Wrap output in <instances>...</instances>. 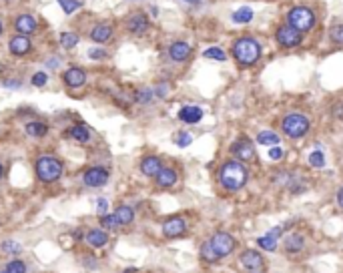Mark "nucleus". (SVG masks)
Instances as JSON below:
<instances>
[{"label":"nucleus","instance_id":"obj_32","mask_svg":"<svg viewBox=\"0 0 343 273\" xmlns=\"http://www.w3.org/2000/svg\"><path fill=\"white\" fill-rule=\"evenodd\" d=\"M100 225L107 229H118L120 227V223H118V219H116V215H111V213H105V215H100Z\"/></svg>","mask_w":343,"mask_h":273},{"label":"nucleus","instance_id":"obj_52","mask_svg":"<svg viewBox=\"0 0 343 273\" xmlns=\"http://www.w3.org/2000/svg\"><path fill=\"white\" fill-rule=\"evenodd\" d=\"M249 273H265V269H257V271H249Z\"/></svg>","mask_w":343,"mask_h":273},{"label":"nucleus","instance_id":"obj_8","mask_svg":"<svg viewBox=\"0 0 343 273\" xmlns=\"http://www.w3.org/2000/svg\"><path fill=\"white\" fill-rule=\"evenodd\" d=\"M83 183L91 189H98L105 187L109 183V171L105 167H91L85 175H83Z\"/></svg>","mask_w":343,"mask_h":273},{"label":"nucleus","instance_id":"obj_14","mask_svg":"<svg viewBox=\"0 0 343 273\" xmlns=\"http://www.w3.org/2000/svg\"><path fill=\"white\" fill-rule=\"evenodd\" d=\"M63 79H65V85H67L69 89H80V87H85V83H87V72L78 67H70L69 70L65 72Z\"/></svg>","mask_w":343,"mask_h":273},{"label":"nucleus","instance_id":"obj_7","mask_svg":"<svg viewBox=\"0 0 343 273\" xmlns=\"http://www.w3.org/2000/svg\"><path fill=\"white\" fill-rule=\"evenodd\" d=\"M275 38H277L279 46H283V48H295V46L301 45V38H303V36H301V32L295 30L293 26L285 24V26H279V28H277Z\"/></svg>","mask_w":343,"mask_h":273},{"label":"nucleus","instance_id":"obj_47","mask_svg":"<svg viewBox=\"0 0 343 273\" xmlns=\"http://www.w3.org/2000/svg\"><path fill=\"white\" fill-rule=\"evenodd\" d=\"M337 205H339V209L343 211V187H339V191H337Z\"/></svg>","mask_w":343,"mask_h":273},{"label":"nucleus","instance_id":"obj_42","mask_svg":"<svg viewBox=\"0 0 343 273\" xmlns=\"http://www.w3.org/2000/svg\"><path fill=\"white\" fill-rule=\"evenodd\" d=\"M2 87H4V89H21V81L6 79V81H2Z\"/></svg>","mask_w":343,"mask_h":273},{"label":"nucleus","instance_id":"obj_45","mask_svg":"<svg viewBox=\"0 0 343 273\" xmlns=\"http://www.w3.org/2000/svg\"><path fill=\"white\" fill-rule=\"evenodd\" d=\"M46 67L58 68V67H60V61H58V59H48V61H46Z\"/></svg>","mask_w":343,"mask_h":273},{"label":"nucleus","instance_id":"obj_22","mask_svg":"<svg viewBox=\"0 0 343 273\" xmlns=\"http://www.w3.org/2000/svg\"><path fill=\"white\" fill-rule=\"evenodd\" d=\"M111 36H113V26L111 24H96V26H92L91 38L94 43H107V41H111Z\"/></svg>","mask_w":343,"mask_h":273},{"label":"nucleus","instance_id":"obj_3","mask_svg":"<svg viewBox=\"0 0 343 273\" xmlns=\"http://www.w3.org/2000/svg\"><path fill=\"white\" fill-rule=\"evenodd\" d=\"M233 56H235V61L241 67H251L261 56V46L251 36H243V38L235 41V45H233Z\"/></svg>","mask_w":343,"mask_h":273},{"label":"nucleus","instance_id":"obj_38","mask_svg":"<svg viewBox=\"0 0 343 273\" xmlns=\"http://www.w3.org/2000/svg\"><path fill=\"white\" fill-rule=\"evenodd\" d=\"M34 87H45L46 83H48V74H46L45 70H38V72H34L32 74V81H30Z\"/></svg>","mask_w":343,"mask_h":273},{"label":"nucleus","instance_id":"obj_11","mask_svg":"<svg viewBox=\"0 0 343 273\" xmlns=\"http://www.w3.org/2000/svg\"><path fill=\"white\" fill-rule=\"evenodd\" d=\"M231 151H233V155L239 161H251L253 157H255V147H253V143L249 139H239V141H235L233 147H231Z\"/></svg>","mask_w":343,"mask_h":273},{"label":"nucleus","instance_id":"obj_35","mask_svg":"<svg viewBox=\"0 0 343 273\" xmlns=\"http://www.w3.org/2000/svg\"><path fill=\"white\" fill-rule=\"evenodd\" d=\"M309 165L315 167V169H321V167L325 165V155L321 153L319 149H315V151L309 155Z\"/></svg>","mask_w":343,"mask_h":273},{"label":"nucleus","instance_id":"obj_31","mask_svg":"<svg viewBox=\"0 0 343 273\" xmlns=\"http://www.w3.org/2000/svg\"><path fill=\"white\" fill-rule=\"evenodd\" d=\"M329 38H331L333 45L343 46V23L333 24V26L329 28Z\"/></svg>","mask_w":343,"mask_h":273},{"label":"nucleus","instance_id":"obj_46","mask_svg":"<svg viewBox=\"0 0 343 273\" xmlns=\"http://www.w3.org/2000/svg\"><path fill=\"white\" fill-rule=\"evenodd\" d=\"M155 94H157L159 99H163V96L167 94V87H165V85H160V87H157V91H155Z\"/></svg>","mask_w":343,"mask_h":273},{"label":"nucleus","instance_id":"obj_13","mask_svg":"<svg viewBox=\"0 0 343 273\" xmlns=\"http://www.w3.org/2000/svg\"><path fill=\"white\" fill-rule=\"evenodd\" d=\"M14 28H16V32L28 36V34H34V32H36L38 21H36V16H32V14H18L16 21H14Z\"/></svg>","mask_w":343,"mask_h":273},{"label":"nucleus","instance_id":"obj_24","mask_svg":"<svg viewBox=\"0 0 343 273\" xmlns=\"http://www.w3.org/2000/svg\"><path fill=\"white\" fill-rule=\"evenodd\" d=\"M69 135L72 136L76 143H89V141H91V131H89L87 125H74V127H70Z\"/></svg>","mask_w":343,"mask_h":273},{"label":"nucleus","instance_id":"obj_54","mask_svg":"<svg viewBox=\"0 0 343 273\" xmlns=\"http://www.w3.org/2000/svg\"><path fill=\"white\" fill-rule=\"evenodd\" d=\"M2 2H8V0H2Z\"/></svg>","mask_w":343,"mask_h":273},{"label":"nucleus","instance_id":"obj_9","mask_svg":"<svg viewBox=\"0 0 343 273\" xmlns=\"http://www.w3.org/2000/svg\"><path fill=\"white\" fill-rule=\"evenodd\" d=\"M239 259H241V265L249 271H257V269H265V263H263V255L259 253V251H253V249H247L243 251L241 255H239Z\"/></svg>","mask_w":343,"mask_h":273},{"label":"nucleus","instance_id":"obj_29","mask_svg":"<svg viewBox=\"0 0 343 273\" xmlns=\"http://www.w3.org/2000/svg\"><path fill=\"white\" fill-rule=\"evenodd\" d=\"M58 41H60V45H63L65 50H70V48H74V46L78 45L80 38H78V34H74V32H63Z\"/></svg>","mask_w":343,"mask_h":273},{"label":"nucleus","instance_id":"obj_40","mask_svg":"<svg viewBox=\"0 0 343 273\" xmlns=\"http://www.w3.org/2000/svg\"><path fill=\"white\" fill-rule=\"evenodd\" d=\"M89 56H91V59H94V61L107 59V50H103V48H91V50H89Z\"/></svg>","mask_w":343,"mask_h":273},{"label":"nucleus","instance_id":"obj_1","mask_svg":"<svg viewBox=\"0 0 343 273\" xmlns=\"http://www.w3.org/2000/svg\"><path fill=\"white\" fill-rule=\"evenodd\" d=\"M235 249V239L229 233H215L213 237H209L203 247H201V257L207 263H215L223 257L231 255V251Z\"/></svg>","mask_w":343,"mask_h":273},{"label":"nucleus","instance_id":"obj_39","mask_svg":"<svg viewBox=\"0 0 343 273\" xmlns=\"http://www.w3.org/2000/svg\"><path fill=\"white\" fill-rule=\"evenodd\" d=\"M175 143H177V147H189L191 143H193V136L189 135V133H179V135L175 136Z\"/></svg>","mask_w":343,"mask_h":273},{"label":"nucleus","instance_id":"obj_15","mask_svg":"<svg viewBox=\"0 0 343 273\" xmlns=\"http://www.w3.org/2000/svg\"><path fill=\"white\" fill-rule=\"evenodd\" d=\"M185 231H187V223L181 217H171L169 221H165L163 225V235L169 237V239H175V237H181Z\"/></svg>","mask_w":343,"mask_h":273},{"label":"nucleus","instance_id":"obj_30","mask_svg":"<svg viewBox=\"0 0 343 273\" xmlns=\"http://www.w3.org/2000/svg\"><path fill=\"white\" fill-rule=\"evenodd\" d=\"M203 56H205V59H211V61H219V63H223V61L227 59V54H225L223 48H219V46H209L205 52H203Z\"/></svg>","mask_w":343,"mask_h":273},{"label":"nucleus","instance_id":"obj_26","mask_svg":"<svg viewBox=\"0 0 343 273\" xmlns=\"http://www.w3.org/2000/svg\"><path fill=\"white\" fill-rule=\"evenodd\" d=\"M233 23L237 24H247L253 21V10L249 8V6H241V8H237L235 12H233Z\"/></svg>","mask_w":343,"mask_h":273},{"label":"nucleus","instance_id":"obj_18","mask_svg":"<svg viewBox=\"0 0 343 273\" xmlns=\"http://www.w3.org/2000/svg\"><path fill=\"white\" fill-rule=\"evenodd\" d=\"M85 241H87V245L98 249V247H105V245L109 243V235H107V231H103V229H91V231L85 235Z\"/></svg>","mask_w":343,"mask_h":273},{"label":"nucleus","instance_id":"obj_6","mask_svg":"<svg viewBox=\"0 0 343 273\" xmlns=\"http://www.w3.org/2000/svg\"><path fill=\"white\" fill-rule=\"evenodd\" d=\"M287 24L293 26L299 32H307L315 26V14H313V10H309L305 6H295L287 12Z\"/></svg>","mask_w":343,"mask_h":273},{"label":"nucleus","instance_id":"obj_37","mask_svg":"<svg viewBox=\"0 0 343 273\" xmlns=\"http://www.w3.org/2000/svg\"><path fill=\"white\" fill-rule=\"evenodd\" d=\"M6 271L8 273H26V265H24V261H21V259H12V261L6 265Z\"/></svg>","mask_w":343,"mask_h":273},{"label":"nucleus","instance_id":"obj_53","mask_svg":"<svg viewBox=\"0 0 343 273\" xmlns=\"http://www.w3.org/2000/svg\"><path fill=\"white\" fill-rule=\"evenodd\" d=\"M0 273H8V271H6V269H4V271H0Z\"/></svg>","mask_w":343,"mask_h":273},{"label":"nucleus","instance_id":"obj_2","mask_svg":"<svg viewBox=\"0 0 343 273\" xmlns=\"http://www.w3.org/2000/svg\"><path fill=\"white\" fill-rule=\"evenodd\" d=\"M247 177L249 175H247L245 165L237 159L227 161L219 171V183L225 191H239L247 183Z\"/></svg>","mask_w":343,"mask_h":273},{"label":"nucleus","instance_id":"obj_20","mask_svg":"<svg viewBox=\"0 0 343 273\" xmlns=\"http://www.w3.org/2000/svg\"><path fill=\"white\" fill-rule=\"evenodd\" d=\"M160 169H163V163H160L159 157H145L140 161V171L147 177H157Z\"/></svg>","mask_w":343,"mask_h":273},{"label":"nucleus","instance_id":"obj_43","mask_svg":"<svg viewBox=\"0 0 343 273\" xmlns=\"http://www.w3.org/2000/svg\"><path fill=\"white\" fill-rule=\"evenodd\" d=\"M96 211H98L100 215H105V213L109 211V203H107V199H98V201H96Z\"/></svg>","mask_w":343,"mask_h":273},{"label":"nucleus","instance_id":"obj_34","mask_svg":"<svg viewBox=\"0 0 343 273\" xmlns=\"http://www.w3.org/2000/svg\"><path fill=\"white\" fill-rule=\"evenodd\" d=\"M58 4H60V8L65 10V14H72L74 10H78L80 8V0H58Z\"/></svg>","mask_w":343,"mask_h":273},{"label":"nucleus","instance_id":"obj_21","mask_svg":"<svg viewBox=\"0 0 343 273\" xmlns=\"http://www.w3.org/2000/svg\"><path fill=\"white\" fill-rule=\"evenodd\" d=\"M179 119L183 123H187V125H195V123H199L203 119V109H199V107H183L179 111Z\"/></svg>","mask_w":343,"mask_h":273},{"label":"nucleus","instance_id":"obj_27","mask_svg":"<svg viewBox=\"0 0 343 273\" xmlns=\"http://www.w3.org/2000/svg\"><path fill=\"white\" fill-rule=\"evenodd\" d=\"M279 135L273 133V131H261L259 135H257V143H261L263 147H275V145H279Z\"/></svg>","mask_w":343,"mask_h":273},{"label":"nucleus","instance_id":"obj_17","mask_svg":"<svg viewBox=\"0 0 343 273\" xmlns=\"http://www.w3.org/2000/svg\"><path fill=\"white\" fill-rule=\"evenodd\" d=\"M283 247H285V251L289 255H297L305 247V237L301 233H289L285 237V241H283Z\"/></svg>","mask_w":343,"mask_h":273},{"label":"nucleus","instance_id":"obj_28","mask_svg":"<svg viewBox=\"0 0 343 273\" xmlns=\"http://www.w3.org/2000/svg\"><path fill=\"white\" fill-rule=\"evenodd\" d=\"M257 245L265 251H275L277 249V237H273L271 233H267V235H263V237L257 239Z\"/></svg>","mask_w":343,"mask_h":273},{"label":"nucleus","instance_id":"obj_33","mask_svg":"<svg viewBox=\"0 0 343 273\" xmlns=\"http://www.w3.org/2000/svg\"><path fill=\"white\" fill-rule=\"evenodd\" d=\"M2 251L4 253H8V255H18L23 247H21V243H16V241H12V239H6V241H2Z\"/></svg>","mask_w":343,"mask_h":273},{"label":"nucleus","instance_id":"obj_36","mask_svg":"<svg viewBox=\"0 0 343 273\" xmlns=\"http://www.w3.org/2000/svg\"><path fill=\"white\" fill-rule=\"evenodd\" d=\"M155 99V91H151V89H143V91H138L135 94V101L137 103H143V105H147V103H151Z\"/></svg>","mask_w":343,"mask_h":273},{"label":"nucleus","instance_id":"obj_23","mask_svg":"<svg viewBox=\"0 0 343 273\" xmlns=\"http://www.w3.org/2000/svg\"><path fill=\"white\" fill-rule=\"evenodd\" d=\"M114 215H116V219H118L120 225H131L133 219H135V209L129 207V205H120V207H116Z\"/></svg>","mask_w":343,"mask_h":273},{"label":"nucleus","instance_id":"obj_48","mask_svg":"<svg viewBox=\"0 0 343 273\" xmlns=\"http://www.w3.org/2000/svg\"><path fill=\"white\" fill-rule=\"evenodd\" d=\"M181 2H187V4H199L201 0H181Z\"/></svg>","mask_w":343,"mask_h":273},{"label":"nucleus","instance_id":"obj_25","mask_svg":"<svg viewBox=\"0 0 343 273\" xmlns=\"http://www.w3.org/2000/svg\"><path fill=\"white\" fill-rule=\"evenodd\" d=\"M24 131H26V135H28V136H34V139H41V136H45L46 133H48V127H46L45 123H38V121H32V123H26Z\"/></svg>","mask_w":343,"mask_h":273},{"label":"nucleus","instance_id":"obj_49","mask_svg":"<svg viewBox=\"0 0 343 273\" xmlns=\"http://www.w3.org/2000/svg\"><path fill=\"white\" fill-rule=\"evenodd\" d=\"M2 30H4V24H2V18H0V36H2Z\"/></svg>","mask_w":343,"mask_h":273},{"label":"nucleus","instance_id":"obj_5","mask_svg":"<svg viewBox=\"0 0 343 273\" xmlns=\"http://www.w3.org/2000/svg\"><path fill=\"white\" fill-rule=\"evenodd\" d=\"M281 131L289 139H301L309 131V119L301 113H289L281 123Z\"/></svg>","mask_w":343,"mask_h":273},{"label":"nucleus","instance_id":"obj_50","mask_svg":"<svg viewBox=\"0 0 343 273\" xmlns=\"http://www.w3.org/2000/svg\"><path fill=\"white\" fill-rule=\"evenodd\" d=\"M2 173H4V167H2V163H0V179H2Z\"/></svg>","mask_w":343,"mask_h":273},{"label":"nucleus","instance_id":"obj_19","mask_svg":"<svg viewBox=\"0 0 343 273\" xmlns=\"http://www.w3.org/2000/svg\"><path fill=\"white\" fill-rule=\"evenodd\" d=\"M157 179V185L163 187V189H169V187H173L177 179H179V175H177V171L175 169H171V167H163L159 171V175L155 177Z\"/></svg>","mask_w":343,"mask_h":273},{"label":"nucleus","instance_id":"obj_4","mask_svg":"<svg viewBox=\"0 0 343 273\" xmlns=\"http://www.w3.org/2000/svg\"><path fill=\"white\" fill-rule=\"evenodd\" d=\"M36 177L43 183H54L56 179H60L63 171H65V165L63 161H58L52 155H43L36 159Z\"/></svg>","mask_w":343,"mask_h":273},{"label":"nucleus","instance_id":"obj_51","mask_svg":"<svg viewBox=\"0 0 343 273\" xmlns=\"http://www.w3.org/2000/svg\"><path fill=\"white\" fill-rule=\"evenodd\" d=\"M125 273H137V269H125Z\"/></svg>","mask_w":343,"mask_h":273},{"label":"nucleus","instance_id":"obj_10","mask_svg":"<svg viewBox=\"0 0 343 273\" xmlns=\"http://www.w3.org/2000/svg\"><path fill=\"white\" fill-rule=\"evenodd\" d=\"M149 26H151V23H149V18H147L145 12H135V14H131L129 21H127V30H129L131 34H137V36L145 34V32L149 30Z\"/></svg>","mask_w":343,"mask_h":273},{"label":"nucleus","instance_id":"obj_44","mask_svg":"<svg viewBox=\"0 0 343 273\" xmlns=\"http://www.w3.org/2000/svg\"><path fill=\"white\" fill-rule=\"evenodd\" d=\"M83 263H85V265H87L89 269H94V267H96V257H91V255H87Z\"/></svg>","mask_w":343,"mask_h":273},{"label":"nucleus","instance_id":"obj_16","mask_svg":"<svg viewBox=\"0 0 343 273\" xmlns=\"http://www.w3.org/2000/svg\"><path fill=\"white\" fill-rule=\"evenodd\" d=\"M169 56L175 63H185L191 56V46L187 45V43H183V41H177V43H173V45L169 46Z\"/></svg>","mask_w":343,"mask_h":273},{"label":"nucleus","instance_id":"obj_41","mask_svg":"<svg viewBox=\"0 0 343 273\" xmlns=\"http://www.w3.org/2000/svg\"><path fill=\"white\" fill-rule=\"evenodd\" d=\"M269 159H273V161H279V159H283V149L281 147H271L269 149Z\"/></svg>","mask_w":343,"mask_h":273},{"label":"nucleus","instance_id":"obj_12","mask_svg":"<svg viewBox=\"0 0 343 273\" xmlns=\"http://www.w3.org/2000/svg\"><path fill=\"white\" fill-rule=\"evenodd\" d=\"M8 50H10V54H14V56H24V54L32 52V43H30V38H28V36H24V34H16V36H12V38H10V43H8Z\"/></svg>","mask_w":343,"mask_h":273}]
</instances>
